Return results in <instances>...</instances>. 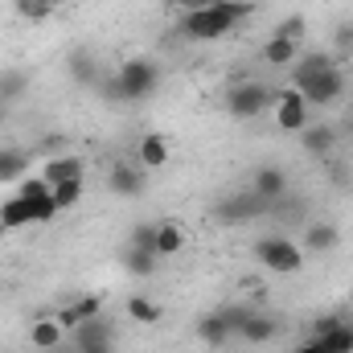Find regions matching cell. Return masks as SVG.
Segmentation results:
<instances>
[{"instance_id": "obj_41", "label": "cell", "mask_w": 353, "mask_h": 353, "mask_svg": "<svg viewBox=\"0 0 353 353\" xmlns=\"http://www.w3.org/2000/svg\"><path fill=\"white\" fill-rule=\"evenodd\" d=\"M79 353H111V345H90V350H79Z\"/></svg>"}, {"instance_id": "obj_38", "label": "cell", "mask_w": 353, "mask_h": 353, "mask_svg": "<svg viewBox=\"0 0 353 353\" xmlns=\"http://www.w3.org/2000/svg\"><path fill=\"white\" fill-rule=\"evenodd\" d=\"M173 8H181V12H201V8H210V4H218V0H169Z\"/></svg>"}, {"instance_id": "obj_6", "label": "cell", "mask_w": 353, "mask_h": 353, "mask_svg": "<svg viewBox=\"0 0 353 353\" xmlns=\"http://www.w3.org/2000/svg\"><path fill=\"white\" fill-rule=\"evenodd\" d=\"M308 123H312V119H308V103H304V94H300L296 87L279 90V94H275V128L288 132V136H300Z\"/></svg>"}, {"instance_id": "obj_1", "label": "cell", "mask_w": 353, "mask_h": 353, "mask_svg": "<svg viewBox=\"0 0 353 353\" xmlns=\"http://www.w3.org/2000/svg\"><path fill=\"white\" fill-rule=\"evenodd\" d=\"M255 12V0H218L201 12H185L181 17V37L189 41H214V37H226L239 21H247Z\"/></svg>"}, {"instance_id": "obj_36", "label": "cell", "mask_w": 353, "mask_h": 353, "mask_svg": "<svg viewBox=\"0 0 353 353\" xmlns=\"http://www.w3.org/2000/svg\"><path fill=\"white\" fill-rule=\"evenodd\" d=\"M333 41H337V54H353V21H341L337 25Z\"/></svg>"}, {"instance_id": "obj_13", "label": "cell", "mask_w": 353, "mask_h": 353, "mask_svg": "<svg viewBox=\"0 0 353 353\" xmlns=\"http://www.w3.org/2000/svg\"><path fill=\"white\" fill-rule=\"evenodd\" d=\"M337 243H341V230H337L333 222H308V226H304V247H308L312 255H329Z\"/></svg>"}, {"instance_id": "obj_25", "label": "cell", "mask_w": 353, "mask_h": 353, "mask_svg": "<svg viewBox=\"0 0 353 353\" xmlns=\"http://www.w3.org/2000/svg\"><path fill=\"white\" fill-rule=\"evenodd\" d=\"M181 247H185V230H181L176 222H161V226H157V255L169 259V255H176Z\"/></svg>"}, {"instance_id": "obj_12", "label": "cell", "mask_w": 353, "mask_h": 353, "mask_svg": "<svg viewBox=\"0 0 353 353\" xmlns=\"http://www.w3.org/2000/svg\"><path fill=\"white\" fill-rule=\"evenodd\" d=\"M329 66H337V58H333V54H325V50H312V54L296 58V62H292V87H300V83L316 79V74H321V70H329Z\"/></svg>"}, {"instance_id": "obj_32", "label": "cell", "mask_w": 353, "mask_h": 353, "mask_svg": "<svg viewBox=\"0 0 353 353\" xmlns=\"http://www.w3.org/2000/svg\"><path fill=\"white\" fill-rule=\"evenodd\" d=\"M29 205H33V222H54V218L62 214L58 201H54V193H41V197H33Z\"/></svg>"}, {"instance_id": "obj_27", "label": "cell", "mask_w": 353, "mask_h": 353, "mask_svg": "<svg viewBox=\"0 0 353 353\" xmlns=\"http://www.w3.org/2000/svg\"><path fill=\"white\" fill-rule=\"evenodd\" d=\"M128 316L140 321V325H157V321L165 316V308H161L157 300H148V296H132V300H128Z\"/></svg>"}, {"instance_id": "obj_2", "label": "cell", "mask_w": 353, "mask_h": 353, "mask_svg": "<svg viewBox=\"0 0 353 353\" xmlns=\"http://www.w3.org/2000/svg\"><path fill=\"white\" fill-rule=\"evenodd\" d=\"M157 87H161V66L152 58H128L111 79L99 83V90L107 99H119V103H140V99H148Z\"/></svg>"}, {"instance_id": "obj_26", "label": "cell", "mask_w": 353, "mask_h": 353, "mask_svg": "<svg viewBox=\"0 0 353 353\" xmlns=\"http://www.w3.org/2000/svg\"><path fill=\"white\" fill-rule=\"evenodd\" d=\"M157 259H161L157 251H144V247H132V243L123 247V267H128L132 275H152Z\"/></svg>"}, {"instance_id": "obj_33", "label": "cell", "mask_w": 353, "mask_h": 353, "mask_svg": "<svg viewBox=\"0 0 353 353\" xmlns=\"http://www.w3.org/2000/svg\"><path fill=\"white\" fill-rule=\"evenodd\" d=\"M218 312H222V321H226V325H230V333H234V337H239V329H243V325H247V316H251V312H255V308H247V304H222V308H218Z\"/></svg>"}, {"instance_id": "obj_11", "label": "cell", "mask_w": 353, "mask_h": 353, "mask_svg": "<svg viewBox=\"0 0 353 353\" xmlns=\"http://www.w3.org/2000/svg\"><path fill=\"white\" fill-rule=\"evenodd\" d=\"M107 185H111L119 197H140V193L148 189V176H144L140 165H115L111 176H107Z\"/></svg>"}, {"instance_id": "obj_22", "label": "cell", "mask_w": 353, "mask_h": 353, "mask_svg": "<svg viewBox=\"0 0 353 353\" xmlns=\"http://www.w3.org/2000/svg\"><path fill=\"white\" fill-rule=\"evenodd\" d=\"M296 58H300V46H296V41H283V37L271 33V41L263 46V62L267 66H292Z\"/></svg>"}, {"instance_id": "obj_17", "label": "cell", "mask_w": 353, "mask_h": 353, "mask_svg": "<svg viewBox=\"0 0 353 353\" xmlns=\"http://www.w3.org/2000/svg\"><path fill=\"white\" fill-rule=\"evenodd\" d=\"M275 333H279V321H275V316H263V312H251L247 325L239 329V337H243L247 345H263V341H271Z\"/></svg>"}, {"instance_id": "obj_3", "label": "cell", "mask_w": 353, "mask_h": 353, "mask_svg": "<svg viewBox=\"0 0 353 353\" xmlns=\"http://www.w3.org/2000/svg\"><path fill=\"white\" fill-rule=\"evenodd\" d=\"M255 259L271 271V275H296L304 267V251L300 243H292L288 234H263L255 239Z\"/></svg>"}, {"instance_id": "obj_8", "label": "cell", "mask_w": 353, "mask_h": 353, "mask_svg": "<svg viewBox=\"0 0 353 353\" xmlns=\"http://www.w3.org/2000/svg\"><path fill=\"white\" fill-rule=\"evenodd\" d=\"M300 144H304V152H312V157H329V152L341 144V132H337V123H308V128L300 132Z\"/></svg>"}, {"instance_id": "obj_7", "label": "cell", "mask_w": 353, "mask_h": 353, "mask_svg": "<svg viewBox=\"0 0 353 353\" xmlns=\"http://www.w3.org/2000/svg\"><path fill=\"white\" fill-rule=\"evenodd\" d=\"M296 90L304 94V103H308V107H329V103H337V99L345 94V74H341L337 66H329V70H321L316 79L300 83Z\"/></svg>"}, {"instance_id": "obj_24", "label": "cell", "mask_w": 353, "mask_h": 353, "mask_svg": "<svg viewBox=\"0 0 353 353\" xmlns=\"http://www.w3.org/2000/svg\"><path fill=\"white\" fill-rule=\"evenodd\" d=\"M29 341L37 345V350L46 353V350H54V345H62V325H58V316H41L37 325H33V333H29Z\"/></svg>"}, {"instance_id": "obj_35", "label": "cell", "mask_w": 353, "mask_h": 353, "mask_svg": "<svg viewBox=\"0 0 353 353\" xmlns=\"http://www.w3.org/2000/svg\"><path fill=\"white\" fill-rule=\"evenodd\" d=\"M132 247L157 251V226H136V230H132Z\"/></svg>"}, {"instance_id": "obj_10", "label": "cell", "mask_w": 353, "mask_h": 353, "mask_svg": "<svg viewBox=\"0 0 353 353\" xmlns=\"http://www.w3.org/2000/svg\"><path fill=\"white\" fill-rule=\"evenodd\" d=\"M251 189L267 197V201H279L283 193H288V173L279 169V165H259L255 173H251Z\"/></svg>"}, {"instance_id": "obj_34", "label": "cell", "mask_w": 353, "mask_h": 353, "mask_svg": "<svg viewBox=\"0 0 353 353\" xmlns=\"http://www.w3.org/2000/svg\"><path fill=\"white\" fill-rule=\"evenodd\" d=\"M41 193H50V185H46V176H21V189H17V197H25V201H33V197H41Z\"/></svg>"}, {"instance_id": "obj_21", "label": "cell", "mask_w": 353, "mask_h": 353, "mask_svg": "<svg viewBox=\"0 0 353 353\" xmlns=\"http://www.w3.org/2000/svg\"><path fill=\"white\" fill-rule=\"evenodd\" d=\"M197 337H201L205 345H226L234 333H230V325L222 321V312H205V316L197 321Z\"/></svg>"}, {"instance_id": "obj_42", "label": "cell", "mask_w": 353, "mask_h": 353, "mask_svg": "<svg viewBox=\"0 0 353 353\" xmlns=\"http://www.w3.org/2000/svg\"><path fill=\"white\" fill-rule=\"evenodd\" d=\"M4 107H8V103H0V123H4V115H8V111H4Z\"/></svg>"}, {"instance_id": "obj_5", "label": "cell", "mask_w": 353, "mask_h": 353, "mask_svg": "<svg viewBox=\"0 0 353 353\" xmlns=\"http://www.w3.org/2000/svg\"><path fill=\"white\" fill-rule=\"evenodd\" d=\"M271 103H275V90L271 87H263V83H234L226 111L234 119H255V115H263Z\"/></svg>"}, {"instance_id": "obj_15", "label": "cell", "mask_w": 353, "mask_h": 353, "mask_svg": "<svg viewBox=\"0 0 353 353\" xmlns=\"http://www.w3.org/2000/svg\"><path fill=\"white\" fill-rule=\"evenodd\" d=\"M83 173H87V165L79 157H50L46 169H41L46 185H62V181H74V176H83Z\"/></svg>"}, {"instance_id": "obj_23", "label": "cell", "mask_w": 353, "mask_h": 353, "mask_svg": "<svg viewBox=\"0 0 353 353\" xmlns=\"http://www.w3.org/2000/svg\"><path fill=\"white\" fill-rule=\"evenodd\" d=\"M29 152H21V148H0V181H21V176L29 173Z\"/></svg>"}, {"instance_id": "obj_43", "label": "cell", "mask_w": 353, "mask_h": 353, "mask_svg": "<svg viewBox=\"0 0 353 353\" xmlns=\"http://www.w3.org/2000/svg\"><path fill=\"white\" fill-rule=\"evenodd\" d=\"M296 353H312V350H308V345H304V350H296Z\"/></svg>"}, {"instance_id": "obj_37", "label": "cell", "mask_w": 353, "mask_h": 353, "mask_svg": "<svg viewBox=\"0 0 353 353\" xmlns=\"http://www.w3.org/2000/svg\"><path fill=\"white\" fill-rule=\"evenodd\" d=\"M341 325H350L341 312H333V316H321V321L312 325V337H325V333H333V329H341Z\"/></svg>"}, {"instance_id": "obj_40", "label": "cell", "mask_w": 353, "mask_h": 353, "mask_svg": "<svg viewBox=\"0 0 353 353\" xmlns=\"http://www.w3.org/2000/svg\"><path fill=\"white\" fill-rule=\"evenodd\" d=\"M46 353H79V350H74V341H70V345L62 341V345H54V350H46Z\"/></svg>"}, {"instance_id": "obj_20", "label": "cell", "mask_w": 353, "mask_h": 353, "mask_svg": "<svg viewBox=\"0 0 353 353\" xmlns=\"http://www.w3.org/2000/svg\"><path fill=\"white\" fill-rule=\"evenodd\" d=\"M29 222H33V205L12 193V197L0 205V226H4V230H21V226H29Z\"/></svg>"}, {"instance_id": "obj_9", "label": "cell", "mask_w": 353, "mask_h": 353, "mask_svg": "<svg viewBox=\"0 0 353 353\" xmlns=\"http://www.w3.org/2000/svg\"><path fill=\"white\" fill-rule=\"evenodd\" d=\"M111 337H115V325L99 312V316H90L83 325H74V350H90V345H111Z\"/></svg>"}, {"instance_id": "obj_39", "label": "cell", "mask_w": 353, "mask_h": 353, "mask_svg": "<svg viewBox=\"0 0 353 353\" xmlns=\"http://www.w3.org/2000/svg\"><path fill=\"white\" fill-rule=\"evenodd\" d=\"M341 136H350V140H353V111L345 115V123H341Z\"/></svg>"}, {"instance_id": "obj_28", "label": "cell", "mask_w": 353, "mask_h": 353, "mask_svg": "<svg viewBox=\"0 0 353 353\" xmlns=\"http://www.w3.org/2000/svg\"><path fill=\"white\" fill-rule=\"evenodd\" d=\"M58 4H62V0H12V8H17L25 21H46V17L58 12Z\"/></svg>"}, {"instance_id": "obj_30", "label": "cell", "mask_w": 353, "mask_h": 353, "mask_svg": "<svg viewBox=\"0 0 353 353\" xmlns=\"http://www.w3.org/2000/svg\"><path fill=\"white\" fill-rule=\"evenodd\" d=\"M50 193H54L58 210H70V205H79V197H83V176H74V181H62V185H50Z\"/></svg>"}, {"instance_id": "obj_16", "label": "cell", "mask_w": 353, "mask_h": 353, "mask_svg": "<svg viewBox=\"0 0 353 353\" xmlns=\"http://www.w3.org/2000/svg\"><path fill=\"white\" fill-rule=\"evenodd\" d=\"M99 312H103V300H99V296H79L70 308L58 312V325H62V329H74V325H83L90 316H99Z\"/></svg>"}, {"instance_id": "obj_29", "label": "cell", "mask_w": 353, "mask_h": 353, "mask_svg": "<svg viewBox=\"0 0 353 353\" xmlns=\"http://www.w3.org/2000/svg\"><path fill=\"white\" fill-rule=\"evenodd\" d=\"M25 90H29V74H25V70H8V74H0V103L21 99Z\"/></svg>"}, {"instance_id": "obj_14", "label": "cell", "mask_w": 353, "mask_h": 353, "mask_svg": "<svg viewBox=\"0 0 353 353\" xmlns=\"http://www.w3.org/2000/svg\"><path fill=\"white\" fill-rule=\"evenodd\" d=\"M169 165V140L161 132H144L140 140V169H165Z\"/></svg>"}, {"instance_id": "obj_19", "label": "cell", "mask_w": 353, "mask_h": 353, "mask_svg": "<svg viewBox=\"0 0 353 353\" xmlns=\"http://www.w3.org/2000/svg\"><path fill=\"white\" fill-rule=\"evenodd\" d=\"M308 350L312 353H353V329L341 325V329H333L325 337H308Z\"/></svg>"}, {"instance_id": "obj_31", "label": "cell", "mask_w": 353, "mask_h": 353, "mask_svg": "<svg viewBox=\"0 0 353 353\" xmlns=\"http://www.w3.org/2000/svg\"><path fill=\"white\" fill-rule=\"evenodd\" d=\"M304 33H308V21H304V17H288V21L275 25V37L296 41V46H304Z\"/></svg>"}, {"instance_id": "obj_4", "label": "cell", "mask_w": 353, "mask_h": 353, "mask_svg": "<svg viewBox=\"0 0 353 353\" xmlns=\"http://www.w3.org/2000/svg\"><path fill=\"white\" fill-rule=\"evenodd\" d=\"M267 214H271V201L259 197L255 189L230 193V197H222V201L214 205V218L226 222V226H234V222H255V218H267Z\"/></svg>"}, {"instance_id": "obj_18", "label": "cell", "mask_w": 353, "mask_h": 353, "mask_svg": "<svg viewBox=\"0 0 353 353\" xmlns=\"http://www.w3.org/2000/svg\"><path fill=\"white\" fill-rule=\"evenodd\" d=\"M70 74H74V83H79V87H99V83L107 79V74L99 70V62L90 58L87 50H74V54H70Z\"/></svg>"}]
</instances>
